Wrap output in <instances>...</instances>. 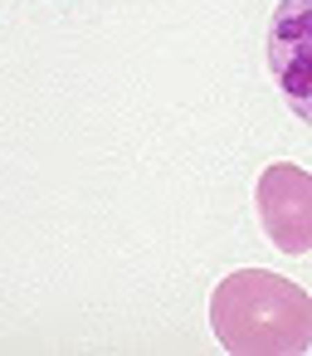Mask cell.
Segmentation results:
<instances>
[{
  "label": "cell",
  "mask_w": 312,
  "mask_h": 356,
  "mask_svg": "<svg viewBox=\"0 0 312 356\" xmlns=\"http://www.w3.org/2000/svg\"><path fill=\"white\" fill-rule=\"evenodd\" d=\"M254 205H258V225L273 249L312 254V171L293 161H273L268 171H258Z\"/></svg>",
  "instance_id": "obj_2"
},
{
  "label": "cell",
  "mask_w": 312,
  "mask_h": 356,
  "mask_svg": "<svg viewBox=\"0 0 312 356\" xmlns=\"http://www.w3.org/2000/svg\"><path fill=\"white\" fill-rule=\"evenodd\" d=\"M268 69L283 103L312 127V0H278L268 30Z\"/></svg>",
  "instance_id": "obj_3"
},
{
  "label": "cell",
  "mask_w": 312,
  "mask_h": 356,
  "mask_svg": "<svg viewBox=\"0 0 312 356\" xmlns=\"http://www.w3.org/2000/svg\"><path fill=\"white\" fill-rule=\"evenodd\" d=\"M210 327L234 356H297L312 346V298L283 273L239 268L210 293Z\"/></svg>",
  "instance_id": "obj_1"
}]
</instances>
